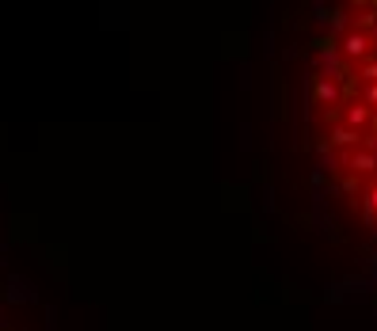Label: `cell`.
<instances>
[{"instance_id": "cell-1", "label": "cell", "mask_w": 377, "mask_h": 331, "mask_svg": "<svg viewBox=\"0 0 377 331\" xmlns=\"http://www.w3.org/2000/svg\"><path fill=\"white\" fill-rule=\"evenodd\" d=\"M339 53H343V61H347L351 69H354V65H362V61L373 53V42H370V35H362V31L351 27L347 35L339 38Z\"/></svg>"}, {"instance_id": "cell-2", "label": "cell", "mask_w": 377, "mask_h": 331, "mask_svg": "<svg viewBox=\"0 0 377 331\" xmlns=\"http://www.w3.org/2000/svg\"><path fill=\"white\" fill-rule=\"evenodd\" d=\"M343 118H347V130H358V134H362V130L373 122V110L366 103H351L347 110H343Z\"/></svg>"}, {"instance_id": "cell-3", "label": "cell", "mask_w": 377, "mask_h": 331, "mask_svg": "<svg viewBox=\"0 0 377 331\" xmlns=\"http://www.w3.org/2000/svg\"><path fill=\"white\" fill-rule=\"evenodd\" d=\"M328 145H336V149H358L362 145V134H358V130H347V126H331Z\"/></svg>"}, {"instance_id": "cell-4", "label": "cell", "mask_w": 377, "mask_h": 331, "mask_svg": "<svg viewBox=\"0 0 377 331\" xmlns=\"http://www.w3.org/2000/svg\"><path fill=\"white\" fill-rule=\"evenodd\" d=\"M313 95L320 99V103H328V107H336L339 99H343V88L336 80H324V76H316V84H313Z\"/></svg>"}, {"instance_id": "cell-5", "label": "cell", "mask_w": 377, "mask_h": 331, "mask_svg": "<svg viewBox=\"0 0 377 331\" xmlns=\"http://www.w3.org/2000/svg\"><path fill=\"white\" fill-rule=\"evenodd\" d=\"M343 164L354 172V175H370L377 172V164H373V152H366V149H354L351 157H343Z\"/></svg>"}, {"instance_id": "cell-6", "label": "cell", "mask_w": 377, "mask_h": 331, "mask_svg": "<svg viewBox=\"0 0 377 331\" xmlns=\"http://www.w3.org/2000/svg\"><path fill=\"white\" fill-rule=\"evenodd\" d=\"M354 80H362V84H377V58H366L362 65H354Z\"/></svg>"}, {"instance_id": "cell-7", "label": "cell", "mask_w": 377, "mask_h": 331, "mask_svg": "<svg viewBox=\"0 0 377 331\" xmlns=\"http://www.w3.org/2000/svg\"><path fill=\"white\" fill-rule=\"evenodd\" d=\"M358 103H366V107H377V84H366V92H362V99Z\"/></svg>"}, {"instance_id": "cell-8", "label": "cell", "mask_w": 377, "mask_h": 331, "mask_svg": "<svg viewBox=\"0 0 377 331\" xmlns=\"http://www.w3.org/2000/svg\"><path fill=\"white\" fill-rule=\"evenodd\" d=\"M343 191H358V175H347V179H343Z\"/></svg>"}, {"instance_id": "cell-9", "label": "cell", "mask_w": 377, "mask_h": 331, "mask_svg": "<svg viewBox=\"0 0 377 331\" xmlns=\"http://www.w3.org/2000/svg\"><path fill=\"white\" fill-rule=\"evenodd\" d=\"M373 240H377V228H373Z\"/></svg>"}]
</instances>
